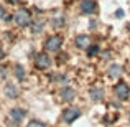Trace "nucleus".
<instances>
[{"label":"nucleus","mask_w":130,"mask_h":127,"mask_svg":"<svg viewBox=\"0 0 130 127\" xmlns=\"http://www.w3.org/2000/svg\"><path fill=\"white\" fill-rule=\"evenodd\" d=\"M13 20H15V23L18 26L31 25V15H30V12L26 8H18V10H17L15 15H13Z\"/></svg>","instance_id":"f257e3e1"},{"label":"nucleus","mask_w":130,"mask_h":127,"mask_svg":"<svg viewBox=\"0 0 130 127\" xmlns=\"http://www.w3.org/2000/svg\"><path fill=\"white\" fill-rule=\"evenodd\" d=\"M63 46V36L61 35H51L50 38L44 41V50L50 51V53H56L61 50Z\"/></svg>","instance_id":"f03ea898"},{"label":"nucleus","mask_w":130,"mask_h":127,"mask_svg":"<svg viewBox=\"0 0 130 127\" xmlns=\"http://www.w3.org/2000/svg\"><path fill=\"white\" fill-rule=\"evenodd\" d=\"M114 92H115V96H117L120 101H124V99H127L128 96H130V88H128L127 83L119 81V83L115 84V88H114Z\"/></svg>","instance_id":"7ed1b4c3"},{"label":"nucleus","mask_w":130,"mask_h":127,"mask_svg":"<svg viewBox=\"0 0 130 127\" xmlns=\"http://www.w3.org/2000/svg\"><path fill=\"white\" fill-rule=\"evenodd\" d=\"M77 117H81V109H77V107H68L63 111V121L68 122V124L74 122Z\"/></svg>","instance_id":"20e7f679"},{"label":"nucleus","mask_w":130,"mask_h":127,"mask_svg":"<svg viewBox=\"0 0 130 127\" xmlns=\"http://www.w3.org/2000/svg\"><path fill=\"white\" fill-rule=\"evenodd\" d=\"M74 45H76V48H79V50H89V48L92 46V40L89 35H77L76 40H74Z\"/></svg>","instance_id":"39448f33"},{"label":"nucleus","mask_w":130,"mask_h":127,"mask_svg":"<svg viewBox=\"0 0 130 127\" xmlns=\"http://www.w3.org/2000/svg\"><path fill=\"white\" fill-rule=\"evenodd\" d=\"M35 64L38 69H48L51 66V58L48 56L46 53H40L38 56L35 58Z\"/></svg>","instance_id":"423d86ee"},{"label":"nucleus","mask_w":130,"mask_h":127,"mask_svg":"<svg viewBox=\"0 0 130 127\" xmlns=\"http://www.w3.org/2000/svg\"><path fill=\"white\" fill-rule=\"evenodd\" d=\"M79 8H81V12H83V13L91 15V13H94L95 10H97V2H95V0H83Z\"/></svg>","instance_id":"0eeeda50"},{"label":"nucleus","mask_w":130,"mask_h":127,"mask_svg":"<svg viewBox=\"0 0 130 127\" xmlns=\"http://www.w3.org/2000/svg\"><path fill=\"white\" fill-rule=\"evenodd\" d=\"M3 91H5V94H7V96H8V97H10V99H15V97H17V96H18V94H20V91H18V88H17V86H15V84H12V83H8V84H7V86H5V89H3Z\"/></svg>","instance_id":"6e6552de"},{"label":"nucleus","mask_w":130,"mask_h":127,"mask_svg":"<svg viewBox=\"0 0 130 127\" xmlns=\"http://www.w3.org/2000/svg\"><path fill=\"white\" fill-rule=\"evenodd\" d=\"M74 96H76V92H74V89L69 88V86L61 89V97H63V101H73Z\"/></svg>","instance_id":"1a4fd4ad"},{"label":"nucleus","mask_w":130,"mask_h":127,"mask_svg":"<svg viewBox=\"0 0 130 127\" xmlns=\"http://www.w3.org/2000/svg\"><path fill=\"white\" fill-rule=\"evenodd\" d=\"M23 117H25V111H23V109L15 107V109L10 111V119H12V121L20 122V121H23Z\"/></svg>","instance_id":"9d476101"},{"label":"nucleus","mask_w":130,"mask_h":127,"mask_svg":"<svg viewBox=\"0 0 130 127\" xmlns=\"http://www.w3.org/2000/svg\"><path fill=\"white\" fill-rule=\"evenodd\" d=\"M109 76L110 78H120V74H122V66L120 64H112L110 68H109Z\"/></svg>","instance_id":"9b49d317"},{"label":"nucleus","mask_w":130,"mask_h":127,"mask_svg":"<svg viewBox=\"0 0 130 127\" xmlns=\"http://www.w3.org/2000/svg\"><path fill=\"white\" fill-rule=\"evenodd\" d=\"M102 96H104L102 88H92L91 89V97H92V101H102Z\"/></svg>","instance_id":"f8f14e48"},{"label":"nucleus","mask_w":130,"mask_h":127,"mask_svg":"<svg viewBox=\"0 0 130 127\" xmlns=\"http://www.w3.org/2000/svg\"><path fill=\"white\" fill-rule=\"evenodd\" d=\"M43 28H44L43 20H36V22H31V30H33V33H40Z\"/></svg>","instance_id":"ddd939ff"},{"label":"nucleus","mask_w":130,"mask_h":127,"mask_svg":"<svg viewBox=\"0 0 130 127\" xmlns=\"http://www.w3.org/2000/svg\"><path fill=\"white\" fill-rule=\"evenodd\" d=\"M15 74H17L18 79H23V78H25V69H23V66L17 64V66H15Z\"/></svg>","instance_id":"4468645a"},{"label":"nucleus","mask_w":130,"mask_h":127,"mask_svg":"<svg viewBox=\"0 0 130 127\" xmlns=\"http://www.w3.org/2000/svg\"><path fill=\"white\" fill-rule=\"evenodd\" d=\"M26 127H44V124L40 122V121H30L28 124H26Z\"/></svg>","instance_id":"2eb2a0df"},{"label":"nucleus","mask_w":130,"mask_h":127,"mask_svg":"<svg viewBox=\"0 0 130 127\" xmlns=\"http://www.w3.org/2000/svg\"><path fill=\"white\" fill-rule=\"evenodd\" d=\"M87 53H89V56H94V54H97V53H99V46H97V45L91 46V48L87 50Z\"/></svg>","instance_id":"dca6fc26"},{"label":"nucleus","mask_w":130,"mask_h":127,"mask_svg":"<svg viewBox=\"0 0 130 127\" xmlns=\"http://www.w3.org/2000/svg\"><path fill=\"white\" fill-rule=\"evenodd\" d=\"M51 25H56V26H59V25H63V20H61V18H53V20H51Z\"/></svg>","instance_id":"f3484780"},{"label":"nucleus","mask_w":130,"mask_h":127,"mask_svg":"<svg viewBox=\"0 0 130 127\" xmlns=\"http://www.w3.org/2000/svg\"><path fill=\"white\" fill-rule=\"evenodd\" d=\"M3 17H5V8L0 5V18H3Z\"/></svg>","instance_id":"a211bd4d"},{"label":"nucleus","mask_w":130,"mask_h":127,"mask_svg":"<svg viewBox=\"0 0 130 127\" xmlns=\"http://www.w3.org/2000/svg\"><path fill=\"white\" fill-rule=\"evenodd\" d=\"M3 58V48H2V45H0V60Z\"/></svg>","instance_id":"6ab92c4d"},{"label":"nucleus","mask_w":130,"mask_h":127,"mask_svg":"<svg viewBox=\"0 0 130 127\" xmlns=\"http://www.w3.org/2000/svg\"><path fill=\"white\" fill-rule=\"evenodd\" d=\"M10 2H12V3H15V2H18V0H10Z\"/></svg>","instance_id":"aec40b11"},{"label":"nucleus","mask_w":130,"mask_h":127,"mask_svg":"<svg viewBox=\"0 0 130 127\" xmlns=\"http://www.w3.org/2000/svg\"><path fill=\"white\" fill-rule=\"evenodd\" d=\"M128 119H130V117H128Z\"/></svg>","instance_id":"412c9836"}]
</instances>
